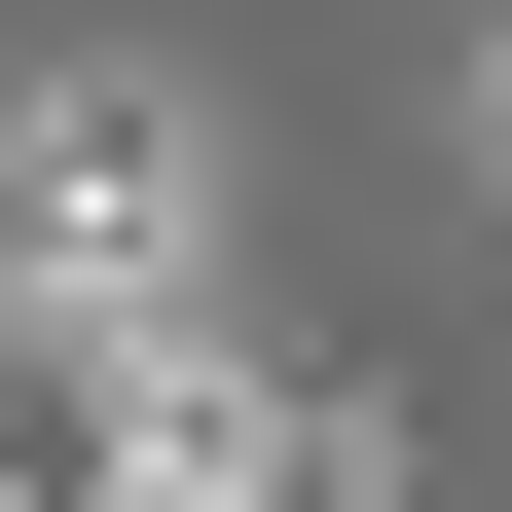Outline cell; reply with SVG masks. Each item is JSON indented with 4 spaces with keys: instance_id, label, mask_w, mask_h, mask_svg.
<instances>
[{
    "instance_id": "1",
    "label": "cell",
    "mask_w": 512,
    "mask_h": 512,
    "mask_svg": "<svg viewBox=\"0 0 512 512\" xmlns=\"http://www.w3.org/2000/svg\"><path fill=\"white\" fill-rule=\"evenodd\" d=\"M0 293L183 330V110H0Z\"/></svg>"
},
{
    "instance_id": "2",
    "label": "cell",
    "mask_w": 512,
    "mask_h": 512,
    "mask_svg": "<svg viewBox=\"0 0 512 512\" xmlns=\"http://www.w3.org/2000/svg\"><path fill=\"white\" fill-rule=\"evenodd\" d=\"M476 147H512V37H476Z\"/></svg>"
}]
</instances>
